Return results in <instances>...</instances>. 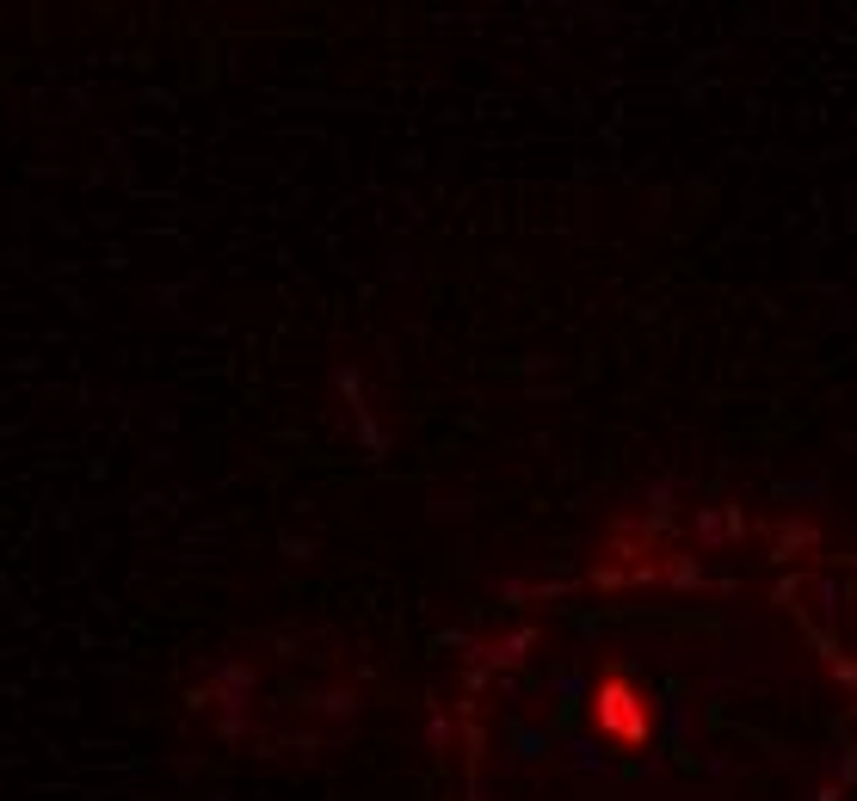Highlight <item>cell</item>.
<instances>
[{"label": "cell", "mask_w": 857, "mask_h": 801, "mask_svg": "<svg viewBox=\"0 0 857 801\" xmlns=\"http://www.w3.org/2000/svg\"><path fill=\"white\" fill-rule=\"evenodd\" d=\"M636 696L623 691V684H604L599 691V715H604V728H617V734H642V715H636Z\"/></svg>", "instance_id": "6da1fadb"}]
</instances>
